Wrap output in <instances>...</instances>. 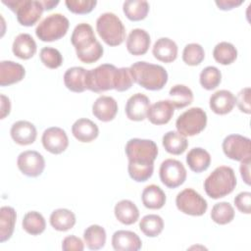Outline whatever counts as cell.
<instances>
[{"instance_id": "13", "label": "cell", "mask_w": 251, "mask_h": 251, "mask_svg": "<svg viewBox=\"0 0 251 251\" xmlns=\"http://www.w3.org/2000/svg\"><path fill=\"white\" fill-rule=\"evenodd\" d=\"M17 165L19 170L26 176L36 177L40 176L45 168L43 156L34 150H26L18 156Z\"/></svg>"}, {"instance_id": "6", "label": "cell", "mask_w": 251, "mask_h": 251, "mask_svg": "<svg viewBox=\"0 0 251 251\" xmlns=\"http://www.w3.org/2000/svg\"><path fill=\"white\" fill-rule=\"evenodd\" d=\"M117 69L112 64H102L87 70L85 75L86 89L96 93L115 89Z\"/></svg>"}, {"instance_id": "11", "label": "cell", "mask_w": 251, "mask_h": 251, "mask_svg": "<svg viewBox=\"0 0 251 251\" xmlns=\"http://www.w3.org/2000/svg\"><path fill=\"white\" fill-rule=\"evenodd\" d=\"M225 155L234 161L251 158V140L240 134L227 135L222 144Z\"/></svg>"}, {"instance_id": "37", "label": "cell", "mask_w": 251, "mask_h": 251, "mask_svg": "<svg viewBox=\"0 0 251 251\" xmlns=\"http://www.w3.org/2000/svg\"><path fill=\"white\" fill-rule=\"evenodd\" d=\"M213 57L219 64L230 65L237 58V50L233 44L222 41L214 47Z\"/></svg>"}, {"instance_id": "30", "label": "cell", "mask_w": 251, "mask_h": 251, "mask_svg": "<svg viewBox=\"0 0 251 251\" xmlns=\"http://www.w3.org/2000/svg\"><path fill=\"white\" fill-rule=\"evenodd\" d=\"M143 205L152 210L161 209L166 203V194L161 187L156 184L147 185L141 194Z\"/></svg>"}, {"instance_id": "17", "label": "cell", "mask_w": 251, "mask_h": 251, "mask_svg": "<svg viewBox=\"0 0 251 251\" xmlns=\"http://www.w3.org/2000/svg\"><path fill=\"white\" fill-rule=\"evenodd\" d=\"M11 137L20 145L32 144L37 136V130L33 124L27 121H18L11 126Z\"/></svg>"}, {"instance_id": "50", "label": "cell", "mask_w": 251, "mask_h": 251, "mask_svg": "<svg viewBox=\"0 0 251 251\" xmlns=\"http://www.w3.org/2000/svg\"><path fill=\"white\" fill-rule=\"evenodd\" d=\"M1 97V119H4L10 114L11 111V102L10 99L4 94L0 95Z\"/></svg>"}, {"instance_id": "15", "label": "cell", "mask_w": 251, "mask_h": 251, "mask_svg": "<svg viewBox=\"0 0 251 251\" xmlns=\"http://www.w3.org/2000/svg\"><path fill=\"white\" fill-rule=\"evenodd\" d=\"M149 107V98L142 93H135L127 99L125 111L126 117L130 121L140 122L147 118Z\"/></svg>"}, {"instance_id": "23", "label": "cell", "mask_w": 251, "mask_h": 251, "mask_svg": "<svg viewBox=\"0 0 251 251\" xmlns=\"http://www.w3.org/2000/svg\"><path fill=\"white\" fill-rule=\"evenodd\" d=\"M72 133L80 142H91L97 138L99 128L91 120L81 118L73 124Z\"/></svg>"}, {"instance_id": "43", "label": "cell", "mask_w": 251, "mask_h": 251, "mask_svg": "<svg viewBox=\"0 0 251 251\" xmlns=\"http://www.w3.org/2000/svg\"><path fill=\"white\" fill-rule=\"evenodd\" d=\"M65 4L69 11L74 14H88L97 4L96 0H66Z\"/></svg>"}, {"instance_id": "33", "label": "cell", "mask_w": 251, "mask_h": 251, "mask_svg": "<svg viewBox=\"0 0 251 251\" xmlns=\"http://www.w3.org/2000/svg\"><path fill=\"white\" fill-rule=\"evenodd\" d=\"M170 102L175 108L182 109L188 105H190L193 101V92L192 90L184 85V84H176L174 85L170 91Z\"/></svg>"}, {"instance_id": "9", "label": "cell", "mask_w": 251, "mask_h": 251, "mask_svg": "<svg viewBox=\"0 0 251 251\" xmlns=\"http://www.w3.org/2000/svg\"><path fill=\"white\" fill-rule=\"evenodd\" d=\"M207 125V114L199 107L184 111L176 121L177 131L183 136H193L200 133Z\"/></svg>"}, {"instance_id": "27", "label": "cell", "mask_w": 251, "mask_h": 251, "mask_svg": "<svg viewBox=\"0 0 251 251\" xmlns=\"http://www.w3.org/2000/svg\"><path fill=\"white\" fill-rule=\"evenodd\" d=\"M87 70L82 67L69 68L64 75V83L66 87L73 92H83L86 89L85 75Z\"/></svg>"}, {"instance_id": "35", "label": "cell", "mask_w": 251, "mask_h": 251, "mask_svg": "<svg viewBox=\"0 0 251 251\" xmlns=\"http://www.w3.org/2000/svg\"><path fill=\"white\" fill-rule=\"evenodd\" d=\"M83 239L88 249L99 250L106 243V231L104 227L98 225H91L85 228Z\"/></svg>"}, {"instance_id": "22", "label": "cell", "mask_w": 251, "mask_h": 251, "mask_svg": "<svg viewBox=\"0 0 251 251\" xmlns=\"http://www.w3.org/2000/svg\"><path fill=\"white\" fill-rule=\"evenodd\" d=\"M25 75V68L13 61L0 62V85L7 86L21 81Z\"/></svg>"}, {"instance_id": "18", "label": "cell", "mask_w": 251, "mask_h": 251, "mask_svg": "<svg viewBox=\"0 0 251 251\" xmlns=\"http://www.w3.org/2000/svg\"><path fill=\"white\" fill-rule=\"evenodd\" d=\"M118 113V103L111 97L99 96L92 105V114L101 122H110L115 119Z\"/></svg>"}, {"instance_id": "28", "label": "cell", "mask_w": 251, "mask_h": 251, "mask_svg": "<svg viewBox=\"0 0 251 251\" xmlns=\"http://www.w3.org/2000/svg\"><path fill=\"white\" fill-rule=\"evenodd\" d=\"M186 163L192 172L202 173L209 168L211 156L207 150L201 147H194L187 153Z\"/></svg>"}, {"instance_id": "3", "label": "cell", "mask_w": 251, "mask_h": 251, "mask_svg": "<svg viewBox=\"0 0 251 251\" xmlns=\"http://www.w3.org/2000/svg\"><path fill=\"white\" fill-rule=\"evenodd\" d=\"M133 81L147 90H160L168 81L164 67L145 61H138L129 67Z\"/></svg>"}, {"instance_id": "21", "label": "cell", "mask_w": 251, "mask_h": 251, "mask_svg": "<svg viewBox=\"0 0 251 251\" xmlns=\"http://www.w3.org/2000/svg\"><path fill=\"white\" fill-rule=\"evenodd\" d=\"M175 107L169 100H160L149 107L147 119L153 125H166L173 118Z\"/></svg>"}, {"instance_id": "20", "label": "cell", "mask_w": 251, "mask_h": 251, "mask_svg": "<svg viewBox=\"0 0 251 251\" xmlns=\"http://www.w3.org/2000/svg\"><path fill=\"white\" fill-rule=\"evenodd\" d=\"M209 105L215 114L226 115L232 111L235 105V96L229 90H218L210 96Z\"/></svg>"}, {"instance_id": "32", "label": "cell", "mask_w": 251, "mask_h": 251, "mask_svg": "<svg viewBox=\"0 0 251 251\" xmlns=\"http://www.w3.org/2000/svg\"><path fill=\"white\" fill-rule=\"evenodd\" d=\"M162 143L165 150L173 155H180L182 154L187 146L188 141L185 136L180 134L178 131H168L164 134L162 138Z\"/></svg>"}, {"instance_id": "4", "label": "cell", "mask_w": 251, "mask_h": 251, "mask_svg": "<svg viewBox=\"0 0 251 251\" xmlns=\"http://www.w3.org/2000/svg\"><path fill=\"white\" fill-rule=\"evenodd\" d=\"M236 186L234 171L227 166L216 168L205 179L204 189L212 199H219L230 194Z\"/></svg>"}, {"instance_id": "7", "label": "cell", "mask_w": 251, "mask_h": 251, "mask_svg": "<svg viewBox=\"0 0 251 251\" xmlns=\"http://www.w3.org/2000/svg\"><path fill=\"white\" fill-rule=\"evenodd\" d=\"M70 26L69 20L60 13L47 16L35 28L36 36L44 42H52L66 35Z\"/></svg>"}, {"instance_id": "39", "label": "cell", "mask_w": 251, "mask_h": 251, "mask_svg": "<svg viewBox=\"0 0 251 251\" xmlns=\"http://www.w3.org/2000/svg\"><path fill=\"white\" fill-rule=\"evenodd\" d=\"M211 218L218 225L229 224L234 219V209L228 202L216 203L212 208Z\"/></svg>"}, {"instance_id": "5", "label": "cell", "mask_w": 251, "mask_h": 251, "mask_svg": "<svg viewBox=\"0 0 251 251\" xmlns=\"http://www.w3.org/2000/svg\"><path fill=\"white\" fill-rule=\"evenodd\" d=\"M96 30L109 46L121 45L126 39V27L120 18L111 12L100 15L96 21Z\"/></svg>"}, {"instance_id": "48", "label": "cell", "mask_w": 251, "mask_h": 251, "mask_svg": "<svg viewBox=\"0 0 251 251\" xmlns=\"http://www.w3.org/2000/svg\"><path fill=\"white\" fill-rule=\"evenodd\" d=\"M215 3L220 10L228 11L241 5L243 3V0H216Z\"/></svg>"}, {"instance_id": "42", "label": "cell", "mask_w": 251, "mask_h": 251, "mask_svg": "<svg viewBox=\"0 0 251 251\" xmlns=\"http://www.w3.org/2000/svg\"><path fill=\"white\" fill-rule=\"evenodd\" d=\"M39 57L43 65L49 69H57L63 63V56L56 48L46 46L40 50Z\"/></svg>"}, {"instance_id": "41", "label": "cell", "mask_w": 251, "mask_h": 251, "mask_svg": "<svg viewBox=\"0 0 251 251\" xmlns=\"http://www.w3.org/2000/svg\"><path fill=\"white\" fill-rule=\"evenodd\" d=\"M205 58L203 47L198 43L185 45L182 52V60L188 66H198Z\"/></svg>"}, {"instance_id": "44", "label": "cell", "mask_w": 251, "mask_h": 251, "mask_svg": "<svg viewBox=\"0 0 251 251\" xmlns=\"http://www.w3.org/2000/svg\"><path fill=\"white\" fill-rule=\"evenodd\" d=\"M133 78L130 73L129 68H119L117 69L116 75V86L115 89L117 91H126L132 86Z\"/></svg>"}, {"instance_id": "2", "label": "cell", "mask_w": 251, "mask_h": 251, "mask_svg": "<svg viewBox=\"0 0 251 251\" xmlns=\"http://www.w3.org/2000/svg\"><path fill=\"white\" fill-rule=\"evenodd\" d=\"M71 42L75 49L77 58L85 64H92L103 55V46L96 39L89 24L80 23L75 25L71 36Z\"/></svg>"}, {"instance_id": "26", "label": "cell", "mask_w": 251, "mask_h": 251, "mask_svg": "<svg viewBox=\"0 0 251 251\" xmlns=\"http://www.w3.org/2000/svg\"><path fill=\"white\" fill-rule=\"evenodd\" d=\"M114 213L117 220L126 226L134 224L139 218V211L137 206L132 201L127 199L119 201L115 205Z\"/></svg>"}, {"instance_id": "25", "label": "cell", "mask_w": 251, "mask_h": 251, "mask_svg": "<svg viewBox=\"0 0 251 251\" xmlns=\"http://www.w3.org/2000/svg\"><path fill=\"white\" fill-rule=\"evenodd\" d=\"M37 46L32 38V36L28 33H20L14 39L12 45V51L14 55L20 59L27 60L34 56L36 53Z\"/></svg>"}, {"instance_id": "51", "label": "cell", "mask_w": 251, "mask_h": 251, "mask_svg": "<svg viewBox=\"0 0 251 251\" xmlns=\"http://www.w3.org/2000/svg\"><path fill=\"white\" fill-rule=\"evenodd\" d=\"M41 4L43 5V8L44 10H52L54 7H56L58 4H59V1L58 0H43L41 1Z\"/></svg>"}, {"instance_id": "29", "label": "cell", "mask_w": 251, "mask_h": 251, "mask_svg": "<svg viewBox=\"0 0 251 251\" xmlns=\"http://www.w3.org/2000/svg\"><path fill=\"white\" fill-rule=\"evenodd\" d=\"M50 225L58 231H67L75 225V215L69 209L60 208L54 210L50 215Z\"/></svg>"}, {"instance_id": "47", "label": "cell", "mask_w": 251, "mask_h": 251, "mask_svg": "<svg viewBox=\"0 0 251 251\" xmlns=\"http://www.w3.org/2000/svg\"><path fill=\"white\" fill-rule=\"evenodd\" d=\"M62 249L64 251H82L84 249V244L79 237L69 235L63 239Z\"/></svg>"}, {"instance_id": "1", "label": "cell", "mask_w": 251, "mask_h": 251, "mask_svg": "<svg viewBox=\"0 0 251 251\" xmlns=\"http://www.w3.org/2000/svg\"><path fill=\"white\" fill-rule=\"evenodd\" d=\"M128 159L129 176L137 181L148 180L154 172V161L158 156V147L153 140L131 138L125 148Z\"/></svg>"}, {"instance_id": "40", "label": "cell", "mask_w": 251, "mask_h": 251, "mask_svg": "<svg viewBox=\"0 0 251 251\" xmlns=\"http://www.w3.org/2000/svg\"><path fill=\"white\" fill-rule=\"evenodd\" d=\"M199 81L203 88L212 90L218 87L222 81L221 71L214 66H208L202 70L199 75Z\"/></svg>"}, {"instance_id": "12", "label": "cell", "mask_w": 251, "mask_h": 251, "mask_svg": "<svg viewBox=\"0 0 251 251\" xmlns=\"http://www.w3.org/2000/svg\"><path fill=\"white\" fill-rule=\"evenodd\" d=\"M160 179L169 188L180 186L186 179V170L181 162L176 159H167L159 169Z\"/></svg>"}, {"instance_id": "24", "label": "cell", "mask_w": 251, "mask_h": 251, "mask_svg": "<svg viewBox=\"0 0 251 251\" xmlns=\"http://www.w3.org/2000/svg\"><path fill=\"white\" fill-rule=\"evenodd\" d=\"M152 53L157 60L172 63L177 57V45L169 37H161L154 43Z\"/></svg>"}, {"instance_id": "45", "label": "cell", "mask_w": 251, "mask_h": 251, "mask_svg": "<svg viewBox=\"0 0 251 251\" xmlns=\"http://www.w3.org/2000/svg\"><path fill=\"white\" fill-rule=\"evenodd\" d=\"M234 204L237 210L243 214L251 213V193L243 191L238 193L234 198Z\"/></svg>"}, {"instance_id": "46", "label": "cell", "mask_w": 251, "mask_h": 251, "mask_svg": "<svg viewBox=\"0 0 251 251\" xmlns=\"http://www.w3.org/2000/svg\"><path fill=\"white\" fill-rule=\"evenodd\" d=\"M235 103L237 104L238 109L245 114L251 113V106H250V88L245 87L242 88L237 96L235 97Z\"/></svg>"}, {"instance_id": "36", "label": "cell", "mask_w": 251, "mask_h": 251, "mask_svg": "<svg viewBox=\"0 0 251 251\" xmlns=\"http://www.w3.org/2000/svg\"><path fill=\"white\" fill-rule=\"evenodd\" d=\"M22 226L24 230L28 234L38 235L45 230L46 222L39 212L30 211L24 216Z\"/></svg>"}, {"instance_id": "49", "label": "cell", "mask_w": 251, "mask_h": 251, "mask_svg": "<svg viewBox=\"0 0 251 251\" xmlns=\"http://www.w3.org/2000/svg\"><path fill=\"white\" fill-rule=\"evenodd\" d=\"M250 161H251V158H247L245 160L240 161L241 164L239 167L241 177L243 178L244 182L248 185L250 184Z\"/></svg>"}, {"instance_id": "19", "label": "cell", "mask_w": 251, "mask_h": 251, "mask_svg": "<svg viewBox=\"0 0 251 251\" xmlns=\"http://www.w3.org/2000/svg\"><path fill=\"white\" fill-rule=\"evenodd\" d=\"M149 33L142 28H133L126 38V49L134 56L144 55L150 47Z\"/></svg>"}, {"instance_id": "14", "label": "cell", "mask_w": 251, "mask_h": 251, "mask_svg": "<svg viewBox=\"0 0 251 251\" xmlns=\"http://www.w3.org/2000/svg\"><path fill=\"white\" fill-rule=\"evenodd\" d=\"M43 147L52 154H61L69 146V138L66 131L58 126L45 129L41 137Z\"/></svg>"}, {"instance_id": "10", "label": "cell", "mask_w": 251, "mask_h": 251, "mask_svg": "<svg viewBox=\"0 0 251 251\" xmlns=\"http://www.w3.org/2000/svg\"><path fill=\"white\" fill-rule=\"evenodd\" d=\"M176 205L183 214L196 217L204 215L208 208L207 201L192 188H185L177 193Z\"/></svg>"}, {"instance_id": "31", "label": "cell", "mask_w": 251, "mask_h": 251, "mask_svg": "<svg viewBox=\"0 0 251 251\" xmlns=\"http://www.w3.org/2000/svg\"><path fill=\"white\" fill-rule=\"evenodd\" d=\"M17 214L14 208L3 206L0 209V242L3 243L11 238L14 232Z\"/></svg>"}, {"instance_id": "34", "label": "cell", "mask_w": 251, "mask_h": 251, "mask_svg": "<svg viewBox=\"0 0 251 251\" xmlns=\"http://www.w3.org/2000/svg\"><path fill=\"white\" fill-rule=\"evenodd\" d=\"M123 11L132 22L144 20L149 12V3L144 0H126L123 4Z\"/></svg>"}, {"instance_id": "16", "label": "cell", "mask_w": 251, "mask_h": 251, "mask_svg": "<svg viewBox=\"0 0 251 251\" xmlns=\"http://www.w3.org/2000/svg\"><path fill=\"white\" fill-rule=\"evenodd\" d=\"M112 246L116 251H138L142 242L140 237L130 230H117L112 236Z\"/></svg>"}, {"instance_id": "38", "label": "cell", "mask_w": 251, "mask_h": 251, "mask_svg": "<svg viewBox=\"0 0 251 251\" xmlns=\"http://www.w3.org/2000/svg\"><path fill=\"white\" fill-rule=\"evenodd\" d=\"M139 228L146 236L156 237L163 231L164 221L159 215H146L140 220Z\"/></svg>"}, {"instance_id": "8", "label": "cell", "mask_w": 251, "mask_h": 251, "mask_svg": "<svg viewBox=\"0 0 251 251\" xmlns=\"http://www.w3.org/2000/svg\"><path fill=\"white\" fill-rule=\"evenodd\" d=\"M2 3L16 14L18 22L24 26L35 25L44 11L41 1L36 0H2Z\"/></svg>"}]
</instances>
